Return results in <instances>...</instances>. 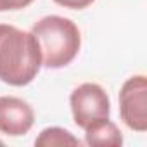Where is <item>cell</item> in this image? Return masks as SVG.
Listing matches in <instances>:
<instances>
[{"instance_id":"6da1fadb","label":"cell","mask_w":147,"mask_h":147,"mask_svg":"<svg viewBox=\"0 0 147 147\" xmlns=\"http://www.w3.org/2000/svg\"><path fill=\"white\" fill-rule=\"evenodd\" d=\"M42 67L36 36L11 24H0V82L11 87L30 85Z\"/></svg>"},{"instance_id":"7a4b0ae2","label":"cell","mask_w":147,"mask_h":147,"mask_svg":"<svg viewBox=\"0 0 147 147\" xmlns=\"http://www.w3.org/2000/svg\"><path fill=\"white\" fill-rule=\"evenodd\" d=\"M36 36L42 66L49 69H61L75 61L82 49V33L78 26L62 16H45L36 21L31 28Z\"/></svg>"},{"instance_id":"3957f363","label":"cell","mask_w":147,"mask_h":147,"mask_svg":"<svg viewBox=\"0 0 147 147\" xmlns=\"http://www.w3.org/2000/svg\"><path fill=\"white\" fill-rule=\"evenodd\" d=\"M69 106L76 126L85 130L88 125L109 118L111 100L99 83H82L69 95Z\"/></svg>"},{"instance_id":"277c9868","label":"cell","mask_w":147,"mask_h":147,"mask_svg":"<svg viewBox=\"0 0 147 147\" xmlns=\"http://www.w3.org/2000/svg\"><path fill=\"white\" fill-rule=\"evenodd\" d=\"M119 116L123 123L138 133L147 130V78L130 76L119 90Z\"/></svg>"},{"instance_id":"5b68a950","label":"cell","mask_w":147,"mask_h":147,"mask_svg":"<svg viewBox=\"0 0 147 147\" xmlns=\"http://www.w3.org/2000/svg\"><path fill=\"white\" fill-rule=\"evenodd\" d=\"M35 123L33 107L12 95L0 97V133L9 137H21L26 135Z\"/></svg>"},{"instance_id":"8992f818","label":"cell","mask_w":147,"mask_h":147,"mask_svg":"<svg viewBox=\"0 0 147 147\" xmlns=\"http://www.w3.org/2000/svg\"><path fill=\"white\" fill-rule=\"evenodd\" d=\"M85 142L88 145H99V147H121L123 135L114 121L104 118L85 128Z\"/></svg>"},{"instance_id":"52a82bcc","label":"cell","mask_w":147,"mask_h":147,"mask_svg":"<svg viewBox=\"0 0 147 147\" xmlns=\"http://www.w3.org/2000/svg\"><path fill=\"white\" fill-rule=\"evenodd\" d=\"M82 142L73 135L69 130H64L61 126H49L40 131V135L35 140V145L38 147H54V145H80Z\"/></svg>"},{"instance_id":"ba28073f","label":"cell","mask_w":147,"mask_h":147,"mask_svg":"<svg viewBox=\"0 0 147 147\" xmlns=\"http://www.w3.org/2000/svg\"><path fill=\"white\" fill-rule=\"evenodd\" d=\"M35 0H0V12L7 11H21L31 5Z\"/></svg>"},{"instance_id":"9c48e42d","label":"cell","mask_w":147,"mask_h":147,"mask_svg":"<svg viewBox=\"0 0 147 147\" xmlns=\"http://www.w3.org/2000/svg\"><path fill=\"white\" fill-rule=\"evenodd\" d=\"M54 2L64 9H73V11H82L90 7L95 0H54Z\"/></svg>"},{"instance_id":"30bf717a","label":"cell","mask_w":147,"mask_h":147,"mask_svg":"<svg viewBox=\"0 0 147 147\" xmlns=\"http://www.w3.org/2000/svg\"><path fill=\"white\" fill-rule=\"evenodd\" d=\"M0 145H4V144H2V142H0Z\"/></svg>"}]
</instances>
